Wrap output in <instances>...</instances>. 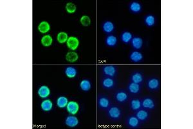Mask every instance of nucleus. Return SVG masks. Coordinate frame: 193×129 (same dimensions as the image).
<instances>
[{
    "mask_svg": "<svg viewBox=\"0 0 193 129\" xmlns=\"http://www.w3.org/2000/svg\"><path fill=\"white\" fill-rule=\"evenodd\" d=\"M67 45L69 49L72 51H74L79 47V40L77 37L70 36L67 41Z\"/></svg>",
    "mask_w": 193,
    "mask_h": 129,
    "instance_id": "f257e3e1",
    "label": "nucleus"
},
{
    "mask_svg": "<svg viewBox=\"0 0 193 129\" xmlns=\"http://www.w3.org/2000/svg\"><path fill=\"white\" fill-rule=\"evenodd\" d=\"M67 110L68 112L71 115H76L78 113L79 110V105L77 102L74 101H69L67 106Z\"/></svg>",
    "mask_w": 193,
    "mask_h": 129,
    "instance_id": "f03ea898",
    "label": "nucleus"
},
{
    "mask_svg": "<svg viewBox=\"0 0 193 129\" xmlns=\"http://www.w3.org/2000/svg\"><path fill=\"white\" fill-rule=\"evenodd\" d=\"M109 117L112 119H118L121 116V111L119 108L117 107H112L108 110V112Z\"/></svg>",
    "mask_w": 193,
    "mask_h": 129,
    "instance_id": "7ed1b4c3",
    "label": "nucleus"
},
{
    "mask_svg": "<svg viewBox=\"0 0 193 129\" xmlns=\"http://www.w3.org/2000/svg\"><path fill=\"white\" fill-rule=\"evenodd\" d=\"M65 124L66 125L71 128L76 127L79 124V119L76 116H74V115L70 114L66 118Z\"/></svg>",
    "mask_w": 193,
    "mask_h": 129,
    "instance_id": "20e7f679",
    "label": "nucleus"
},
{
    "mask_svg": "<svg viewBox=\"0 0 193 129\" xmlns=\"http://www.w3.org/2000/svg\"><path fill=\"white\" fill-rule=\"evenodd\" d=\"M38 94L41 98H47L50 95V89L47 85H42L38 90Z\"/></svg>",
    "mask_w": 193,
    "mask_h": 129,
    "instance_id": "39448f33",
    "label": "nucleus"
},
{
    "mask_svg": "<svg viewBox=\"0 0 193 129\" xmlns=\"http://www.w3.org/2000/svg\"><path fill=\"white\" fill-rule=\"evenodd\" d=\"M160 81L157 78H151L148 81V84H147L148 88L151 90H158L160 88Z\"/></svg>",
    "mask_w": 193,
    "mask_h": 129,
    "instance_id": "423d86ee",
    "label": "nucleus"
},
{
    "mask_svg": "<svg viewBox=\"0 0 193 129\" xmlns=\"http://www.w3.org/2000/svg\"><path fill=\"white\" fill-rule=\"evenodd\" d=\"M103 71L106 76L113 77L116 74L117 69L113 65H106L103 67Z\"/></svg>",
    "mask_w": 193,
    "mask_h": 129,
    "instance_id": "0eeeda50",
    "label": "nucleus"
},
{
    "mask_svg": "<svg viewBox=\"0 0 193 129\" xmlns=\"http://www.w3.org/2000/svg\"><path fill=\"white\" fill-rule=\"evenodd\" d=\"M50 28H51V26H50V23L46 21L41 22L38 26V29L39 32L41 34L48 33L50 31Z\"/></svg>",
    "mask_w": 193,
    "mask_h": 129,
    "instance_id": "6e6552de",
    "label": "nucleus"
},
{
    "mask_svg": "<svg viewBox=\"0 0 193 129\" xmlns=\"http://www.w3.org/2000/svg\"><path fill=\"white\" fill-rule=\"evenodd\" d=\"M131 41L132 47L135 49L139 50L142 47L144 41H143V40L141 38H140V37H134Z\"/></svg>",
    "mask_w": 193,
    "mask_h": 129,
    "instance_id": "1a4fd4ad",
    "label": "nucleus"
},
{
    "mask_svg": "<svg viewBox=\"0 0 193 129\" xmlns=\"http://www.w3.org/2000/svg\"><path fill=\"white\" fill-rule=\"evenodd\" d=\"M102 29L104 32L107 34H109V33H112L114 31L115 26L113 22H110V21H106L103 23V26H102Z\"/></svg>",
    "mask_w": 193,
    "mask_h": 129,
    "instance_id": "9d476101",
    "label": "nucleus"
},
{
    "mask_svg": "<svg viewBox=\"0 0 193 129\" xmlns=\"http://www.w3.org/2000/svg\"><path fill=\"white\" fill-rule=\"evenodd\" d=\"M64 74L68 78H74L76 77L77 74V69L73 67H67L64 70Z\"/></svg>",
    "mask_w": 193,
    "mask_h": 129,
    "instance_id": "9b49d317",
    "label": "nucleus"
},
{
    "mask_svg": "<svg viewBox=\"0 0 193 129\" xmlns=\"http://www.w3.org/2000/svg\"><path fill=\"white\" fill-rule=\"evenodd\" d=\"M130 58L131 61L134 63H138V62L142 61L144 57L141 52L139 51H133L131 53L130 56Z\"/></svg>",
    "mask_w": 193,
    "mask_h": 129,
    "instance_id": "f8f14e48",
    "label": "nucleus"
},
{
    "mask_svg": "<svg viewBox=\"0 0 193 129\" xmlns=\"http://www.w3.org/2000/svg\"><path fill=\"white\" fill-rule=\"evenodd\" d=\"M41 109L44 112H49L53 108V103L50 99H45L43 101L41 104Z\"/></svg>",
    "mask_w": 193,
    "mask_h": 129,
    "instance_id": "ddd939ff",
    "label": "nucleus"
},
{
    "mask_svg": "<svg viewBox=\"0 0 193 129\" xmlns=\"http://www.w3.org/2000/svg\"><path fill=\"white\" fill-rule=\"evenodd\" d=\"M65 58L68 62L75 63L78 60L79 56H78V54L77 52H76L74 51H70V52H68L66 54Z\"/></svg>",
    "mask_w": 193,
    "mask_h": 129,
    "instance_id": "4468645a",
    "label": "nucleus"
},
{
    "mask_svg": "<svg viewBox=\"0 0 193 129\" xmlns=\"http://www.w3.org/2000/svg\"><path fill=\"white\" fill-rule=\"evenodd\" d=\"M142 106L147 109H153L155 107L154 101L150 98H145L142 101Z\"/></svg>",
    "mask_w": 193,
    "mask_h": 129,
    "instance_id": "2eb2a0df",
    "label": "nucleus"
},
{
    "mask_svg": "<svg viewBox=\"0 0 193 129\" xmlns=\"http://www.w3.org/2000/svg\"><path fill=\"white\" fill-rule=\"evenodd\" d=\"M118 40L117 37L114 35H109L107 36V38L105 40V43L106 45L108 47H113L117 44Z\"/></svg>",
    "mask_w": 193,
    "mask_h": 129,
    "instance_id": "dca6fc26",
    "label": "nucleus"
},
{
    "mask_svg": "<svg viewBox=\"0 0 193 129\" xmlns=\"http://www.w3.org/2000/svg\"><path fill=\"white\" fill-rule=\"evenodd\" d=\"M41 43L42 45L45 47H50V46H51L53 43L52 37L49 34L43 36L41 40Z\"/></svg>",
    "mask_w": 193,
    "mask_h": 129,
    "instance_id": "f3484780",
    "label": "nucleus"
},
{
    "mask_svg": "<svg viewBox=\"0 0 193 129\" xmlns=\"http://www.w3.org/2000/svg\"><path fill=\"white\" fill-rule=\"evenodd\" d=\"M130 10L133 13H139L142 11V5L138 2H133L130 5Z\"/></svg>",
    "mask_w": 193,
    "mask_h": 129,
    "instance_id": "a211bd4d",
    "label": "nucleus"
},
{
    "mask_svg": "<svg viewBox=\"0 0 193 129\" xmlns=\"http://www.w3.org/2000/svg\"><path fill=\"white\" fill-rule=\"evenodd\" d=\"M98 104L100 108L103 109H106L109 107L110 102L108 98L104 96H101L98 100Z\"/></svg>",
    "mask_w": 193,
    "mask_h": 129,
    "instance_id": "6ab92c4d",
    "label": "nucleus"
},
{
    "mask_svg": "<svg viewBox=\"0 0 193 129\" xmlns=\"http://www.w3.org/2000/svg\"><path fill=\"white\" fill-rule=\"evenodd\" d=\"M127 94L124 91H119L115 94V99L120 103H124L127 99Z\"/></svg>",
    "mask_w": 193,
    "mask_h": 129,
    "instance_id": "aec40b11",
    "label": "nucleus"
},
{
    "mask_svg": "<svg viewBox=\"0 0 193 129\" xmlns=\"http://www.w3.org/2000/svg\"><path fill=\"white\" fill-rule=\"evenodd\" d=\"M68 99L65 96H60L57 99V106L60 108L67 107L68 103Z\"/></svg>",
    "mask_w": 193,
    "mask_h": 129,
    "instance_id": "412c9836",
    "label": "nucleus"
},
{
    "mask_svg": "<svg viewBox=\"0 0 193 129\" xmlns=\"http://www.w3.org/2000/svg\"><path fill=\"white\" fill-rule=\"evenodd\" d=\"M80 88L84 92H88L91 88V84L88 79H83L80 83Z\"/></svg>",
    "mask_w": 193,
    "mask_h": 129,
    "instance_id": "4be33fe9",
    "label": "nucleus"
},
{
    "mask_svg": "<svg viewBox=\"0 0 193 129\" xmlns=\"http://www.w3.org/2000/svg\"><path fill=\"white\" fill-rule=\"evenodd\" d=\"M102 84H103V87L104 88H107V89H109V88H112L114 87L115 82L112 78H106L103 80Z\"/></svg>",
    "mask_w": 193,
    "mask_h": 129,
    "instance_id": "5701e85b",
    "label": "nucleus"
},
{
    "mask_svg": "<svg viewBox=\"0 0 193 129\" xmlns=\"http://www.w3.org/2000/svg\"><path fill=\"white\" fill-rule=\"evenodd\" d=\"M132 39H133V35L130 32L125 31L122 33L121 40L125 44L129 43L131 41Z\"/></svg>",
    "mask_w": 193,
    "mask_h": 129,
    "instance_id": "b1692460",
    "label": "nucleus"
},
{
    "mask_svg": "<svg viewBox=\"0 0 193 129\" xmlns=\"http://www.w3.org/2000/svg\"><path fill=\"white\" fill-rule=\"evenodd\" d=\"M128 90L132 94H138L140 90V86L139 84L132 82L128 85Z\"/></svg>",
    "mask_w": 193,
    "mask_h": 129,
    "instance_id": "393cba45",
    "label": "nucleus"
},
{
    "mask_svg": "<svg viewBox=\"0 0 193 129\" xmlns=\"http://www.w3.org/2000/svg\"><path fill=\"white\" fill-rule=\"evenodd\" d=\"M68 34L65 32H60L58 33L57 36V40L58 43L60 44H64L67 43L68 39Z\"/></svg>",
    "mask_w": 193,
    "mask_h": 129,
    "instance_id": "a878e982",
    "label": "nucleus"
},
{
    "mask_svg": "<svg viewBox=\"0 0 193 129\" xmlns=\"http://www.w3.org/2000/svg\"><path fill=\"white\" fill-rule=\"evenodd\" d=\"M131 81L133 83H136V84H140L144 80V77L142 74L140 72H135L133 73L131 76Z\"/></svg>",
    "mask_w": 193,
    "mask_h": 129,
    "instance_id": "bb28decb",
    "label": "nucleus"
},
{
    "mask_svg": "<svg viewBox=\"0 0 193 129\" xmlns=\"http://www.w3.org/2000/svg\"><path fill=\"white\" fill-rule=\"evenodd\" d=\"M127 124L131 128H136L139 125V119L136 116H130L127 119Z\"/></svg>",
    "mask_w": 193,
    "mask_h": 129,
    "instance_id": "cd10ccee",
    "label": "nucleus"
},
{
    "mask_svg": "<svg viewBox=\"0 0 193 129\" xmlns=\"http://www.w3.org/2000/svg\"><path fill=\"white\" fill-rule=\"evenodd\" d=\"M155 22H156L155 17L153 15H151V14L148 15L145 17V19H144L145 24L149 27L153 26L155 24Z\"/></svg>",
    "mask_w": 193,
    "mask_h": 129,
    "instance_id": "c85d7f7f",
    "label": "nucleus"
},
{
    "mask_svg": "<svg viewBox=\"0 0 193 129\" xmlns=\"http://www.w3.org/2000/svg\"><path fill=\"white\" fill-rule=\"evenodd\" d=\"M148 116H149L148 112L144 110H139V111L137 112L136 114V117L140 121H145L146 119L148 118Z\"/></svg>",
    "mask_w": 193,
    "mask_h": 129,
    "instance_id": "c756f323",
    "label": "nucleus"
},
{
    "mask_svg": "<svg viewBox=\"0 0 193 129\" xmlns=\"http://www.w3.org/2000/svg\"><path fill=\"white\" fill-rule=\"evenodd\" d=\"M65 9L68 14H74L77 11V6L71 2H68L65 6Z\"/></svg>",
    "mask_w": 193,
    "mask_h": 129,
    "instance_id": "7c9ffc66",
    "label": "nucleus"
},
{
    "mask_svg": "<svg viewBox=\"0 0 193 129\" xmlns=\"http://www.w3.org/2000/svg\"><path fill=\"white\" fill-rule=\"evenodd\" d=\"M142 105V103L140 102V101L139 99H133L131 103H130V107H131V108L133 110H139L140 107Z\"/></svg>",
    "mask_w": 193,
    "mask_h": 129,
    "instance_id": "2f4dec72",
    "label": "nucleus"
},
{
    "mask_svg": "<svg viewBox=\"0 0 193 129\" xmlns=\"http://www.w3.org/2000/svg\"><path fill=\"white\" fill-rule=\"evenodd\" d=\"M80 22L84 26H88L91 24V19L89 16L85 15L80 17Z\"/></svg>",
    "mask_w": 193,
    "mask_h": 129,
    "instance_id": "473e14b6",
    "label": "nucleus"
}]
</instances>
